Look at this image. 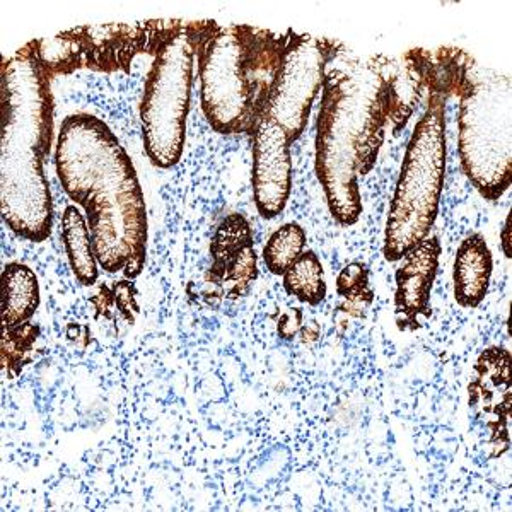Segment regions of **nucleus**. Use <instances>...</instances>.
<instances>
[{
    "label": "nucleus",
    "mask_w": 512,
    "mask_h": 512,
    "mask_svg": "<svg viewBox=\"0 0 512 512\" xmlns=\"http://www.w3.org/2000/svg\"><path fill=\"white\" fill-rule=\"evenodd\" d=\"M306 248V233L297 222L280 226L263 248V262L274 275L286 274L292 263L303 255Z\"/></svg>",
    "instance_id": "obj_19"
},
{
    "label": "nucleus",
    "mask_w": 512,
    "mask_h": 512,
    "mask_svg": "<svg viewBox=\"0 0 512 512\" xmlns=\"http://www.w3.org/2000/svg\"><path fill=\"white\" fill-rule=\"evenodd\" d=\"M443 246L429 236L408 251L396 270L395 320L402 332H415L431 316V294Z\"/></svg>",
    "instance_id": "obj_13"
},
{
    "label": "nucleus",
    "mask_w": 512,
    "mask_h": 512,
    "mask_svg": "<svg viewBox=\"0 0 512 512\" xmlns=\"http://www.w3.org/2000/svg\"><path fill=\"white\" fill-rule=\"evenodd\" d=\"M251 140V185L256 210L263 219H275L284 212L291 197V140L277 123L267 117L258 120Z\"/></svg>",
    "instance_id": "obj_12"
},
{
    "label": "nucleus",
    "mask_w": 512,
    "mask_h": 512,
    "mask_svg": "<svg viewBox=\"0 0 512 512\" xmlns=\"http://www.w3.org/2000/svg\"><path fill=\"white\" fill-rule=\"evenodd\" d=\"M89 303H91L94 311H96V318H106V320H111V316H113V306H117V304H115L113 289H110L106 284H101V286L98 287V291L91 297Z\"/></svg>",
    "instance_id": "obj_24"
},
{
    "label": "nucleus",
    "mask_w": 512,
    "mask_h": 512,
    "mask_svg": "<svg viewBox=\"0 0 512 512\" xmlns=\"http://www.w3.org/2000/svg\"><path fill=\"white\" fill-rule=\"evenodd\" d=\"M41 337L40 326L24 323L16 328L2 326L0 364L7 378L16 379L24 367L35 359L36 345Z\"/></svg>",
    "instance_id": "obj_18"
},
{
    "label": "nucleus",
    "mask_w": 512,
    "mask_h": 512,
    "mask_svg": "<svg viewBox=\"0 0 512 512\" xmlns=\"http://www.w3.org/2000/svg\"><path fill=\"white\" fill-rule=\"evenodd\" d=\"M55 169L67 197L86 212L101 270L137 279L149 221L139 176L117 135L91 113L70 115L60 125Z\"/></svg>",
    "instance_id": "obj_2"
},
{
    "label": "nucleus",
    "mask_w": 512,
    "mask_h": 512,
    "mask_svg": "<svg viewBox=\"0 0 512 512\" xmlns=\"http://www.w3.org/2000/svg\"><path fill=\"white\" fill-rule=\"evenodd\" d=\"M321 335V326L318 321H309L308 325H303L301 328V332H299V337H301V342L303 344H315L318 342V338Z\"/></svg>",
    "instance_id": "obj_25"
},
{
    "label": "nucleus",
    "mask_w": 512,
    "mask_h": 512,
    "mask_svg": "<svg viewBox=\"0 0 512 512\" xmlns=\"http://www.w3.org/2000/svg\"><path fill=\"white\" fill-rule=\"evenodd\" d=\"M303 309L301 308H289L280 315L279 321H277V332L279 337L286 342H292L294 338L299 335L301 328H303Z\"/></svg>",
    "instance_id": "obj_23"
},
{
    "label": "nucleus",
    "mask_w": 512,
    "mask_h": 512,
    "mask_svg": "<svg viewBox=\"0 0 512 512\" xmlns=\"http://www.w3.org/2000/svg\"><path fill=\"white\" fill-rule=\"evenodd\" d=\"M511 354L492 345L478 355L468 384V405L478 429L485 436L490 460L511 446Z\"/></svg>",
    "instance_id": "obj_11"
},
{
    "label": "nucleus",
    "mask_w": 512,
    "mask_h": 512,
    "mask_svg": "<svg viewBox=\"0 0 512 512\" xmlns=\"http://www.w3.org/2000/svg\"><path fill=\"white\" fill-rule=\"evenodd\" d=\"M458 98L461 168L482 198L497 202L512 183L511 79L472 59Z\"/></svg>",
    "instance_id": "obj_6"
},
{
    "label": "nucleus",
    "mask_w": 512,
    "mask_h": 512,
    "mask_svg": "<svg viewBox=\"0 0 512 512\" xmlns=\"http://www.w3.org/2000/svg\"><path fill=\"white\" fill-rule=\"evenodd\" d=\"M62 238L69 256L70 268L82 286H94L98 282L99 263L94 251L93 236L86 216L76 205H69L62 216Z\"/></svg>",
    "instance_id": "obj_16"
},
{
    "label": "nucleus",
    "mask_w": 512,
    "mask_h": 512,
    "mask_svg": "<svg viewBox=\"0 0 512 512\" xmlns=\"http://www.w3.org/2000/svg\"><path fill=\"white\" fill-rule=\"evenodd\" d=\"M494 258L482 234H470L458 246L453 267L454 299L461 308L475 309L487 297Z\"/></svg>",
    "instance_id": "obj_14"
},
{
    "label": "nucleus",
    "mask_w": 512,
    "mask_h": 512,
    "mask_svg": "<svg viewBox=\"0 0 512 512\" xmlns=\"http://www.w3.org/2000/svg\"><path fill=\"white\" fill-rule=\"evenodd\" d=\"M374 301V292L371 287L366 291L357 292L354 296L344 297L342 304L338 306L337 311L344 315L347 320H362L366 318L367 311L371 308Z\"/></svg>",
    "instance_id": "obj_22"
},
{
    "label": "nucleus",
    "mask_w": 512,
    "mask_h": 512,
    "mask_svg": "<svg viewBox=\"0 0 512 512\" xmlns=\"http://www.w3.org/2000/svg\"><path fill=\"white\" fill-rule=\"evenodd\" d=\"M344 50V43L333 38L299 35L291 30L265 108V117L286 132L291 144L308 127L326 72Z\"/></svg>",
    "instance_id": "obj_9"
},
{
    "label": "nucleus",
    "mask_w": 512,
    "mask_h": 512,
    "mask_svg": "<svg viewBox=\"0 0 512 512\" xmlns=\"http://www.w3.org/2000/svg\"><path fill=\"white\" fill-rule=\"evenodd\" d=\"M52 79L31 43L2 62L0 210L18 238L43 243L53 227L45 161L52 151Z\"/></svg>",
    "instance_id": "obj_3"
},
{
    "label": "nucleus",
    "mask_w": 512,
    "mask_h": 512,
    "mask_svg": "<svg viewBox=\"0 0 512 512\" xmlns=\"http://www.w3.org/2000/svg\"><path fill=\"white\" fill-rule=\"evenodd\" d=\"M180 19H154L134 24L81 26L53 38L30 41L43 69L52 77L79 69L128 72L140 53H156L183 28Z\"/></svg>",
    "instance_id": "obj_8"
},
{
    "label": "nucleus",
    "mask_w": 512,
    "mask_h": 512,
    "mask_svg": "<svg viewBox=\"0 0 512 512\" xmlns=\"http://www.w3.org/2000/svg\"><path fill=\"white\" fill-rule=\"evenodd\" d=\"M369 267L366 263L352 262L345 265L337 277V292L340 297L354 296L369 289Z\"/></svg>",
    "instance_id": "obj_20"
},
{
    "label": "nucleus",
    "mask_w": 512,
    "mask_h": 512,
    "mask_svg": "<svg viewBox=\"0 0 512 512\" xmlns=\"http://www.w3.org/2000/svg\"><path fill=\"white\" fill-rule=\"evenodd\" d=\"M291 30L214 23L198 47L200 103L210 127L221 135L253 134L265 117Z\"/></svg>",
    "instance_id": "obj_5"
},
{
    "label": "nucleus",
    "mask_w": 512,
    "mask_h": 512,
    "mask_svg": "<svg viewBox=\"0 0 512 512\" xmlns=\"http://www.w3.org/2000/svg\"><path fill=\"white\" fill-rule=\"evenodd\" d=\"M115 304L128 325H134L140 313L139 301H137V287L132 280L123 279L113 287Z\"/></svg>",
    "instance_id": "obj_21"
},
{
    "label": "nucleus",
    "mask_w": 512,
    "mask_h": 512,
    "mask_svg": "<svg viewBox=\"0 0 512 512\" xmlns=\"http://www.w3.org/2000/svg\"><path fill=\"white\" fill-rule=\"evenodd\" d=\"M40 306V284L35 272L24 263H7L2 270V326L30 323Z\"/></svg>",
    "instance_id": "obj_15"
},
{
    "label": "nucleus",
    "mask_w": 512,
    "mask_h": 512,
    "mask_svg": "<svg viewBox=\"0 0 512 512\" xmlns=\"http://www.w3.org/2000/svg\"><path fill=\"white\" fill-rule=\"evenodd\" d=\"M282 277L287 294L297 301L308 306H320L325 301V272L315 251H304Z\"/></svg>",
    "instance_id": "obj_17"
},
{
    "label": "nucleus",
    "mask_w": 512,
    "mask_h": 512,
    "mask_svg": "<svg viewBox=\"0 0 512 512\" xmlns=\"http://www.w3.org/2000/svg\"><path fill=\"white\" fill-rule=\"evenodd\" d=\"M512 217L511 214L507 216L506 226L502 229L501 241H502V251H504V256L506 258H511V246H512V229H511Z\"/></svg>",
    "instance_id": "obj_26"
},
{
    "label": "nucleus",
    "mask_w": 512,
    "mask_h": 512,
    "mask_svg": "<svg viewBox=\"0 0 512 512\" xmlns=\"http://www.w3.org/2000/svg\"><path fill=\"white\" fill-rule=\"evenodd\" d=\"M424 79V115L410 137L384 227L383 255L400 262L436 224L448 164V101L458 94L473 59L460 48H415Z\"/></svg>",
    "instance_id": "obj_4"
},
{
    "label": "nucleus",
    "mask_w": 512,
    "mask_h": 512,
    "mask_svg": "<svg viewBox=\"0 0 512 512\" xmlns=\"http://www.w3.org/2000/svg\"><path fill=\"white\" fill-rule=\"evenodd\" d=\"M209 270L202 280V301L219 308L222 301L248 296L258 279V256L250 222L241 214L224 217L210 243Z\"/></svg>",
    "instance_id": "obj_10"
},
{
    "label": "nucleus",
    "mask_w": 512,
    "mask_h": 512,
    "mask_svg": "<svg viewBox=\"0 0 512 512\" xmlns=\"http://www.w3.org/2000/svg\"><path fill=\"white\" fill-rule=\"evenodd\" d=\"M214 23L185 21L156 53L147 74L140 125L147 158L156 168H175L183 156L198 47Z\"/></svg>",
    "instance_id": "obj_7"
},
{
    "label": "nucleus",
    "mask_w": 512,
    "mask_h": 512,
    "mask_svg": "<svg viewBox=\"0 0 512 512\" xmlns=\"http://www.w3.org/2000/svg\"><path fill=\"white\" fill-rule=\"evenodd\" d=\"M424 99L414 50L402 62L386 55L333 60L321 88L316 122V176L333 219L354 226L362 214L359 178L373 171L386 130L402 134Z\"/></svg>",
    "instance_id": "obj_1"
}]
</instances>
